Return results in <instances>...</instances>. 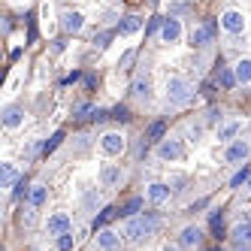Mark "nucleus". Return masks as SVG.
I'll list each match as a JSON object with an SVG mask.
<instances>
[{"mask_svg":"<svg viewBox=\"0 0 251 251\" xmlns=\"http://www.w3.org/2000/svg\"><path fill=\"white\" fill-rule=\"evenodd\" d=\"M164 100L170 109H182V106H188L194 100V85L185 79V76H170L167 79V88H164Z\"/></svg>","mask_w":251,"mask_h":251,"instance_id":"1","label":"nucleus"},{"mask_svg":"<svg viewBox=\"0 0 251 251\" xmlns=\"http://www.w3.org/2000/svg\"><path fill=\"white\" fill-rule=\"evenodd\" d=\"M97 146H100V151H103L106 157H121L124 149H127V139H124L121 130H106V133L97 139Z\"/></svg>","mask_w":251,"mask_h":251,"instance_id":"2","label":"nucleus"},{"mask_svg":"<svg viewBox=\"0 0 251 251\" xmlns=\"http://www.w3.org/2000/svg\"><path fill=\"white\" fill-rule=\"evenodd\" d=\"M221 27H224V33H230V37H239V33H245V27H248L245 12H239V9H224V12H221Z\"/></svg>","mask_w":251,"mask_h":251,"instance_id":"3","label":"nucleus"},{"mask_svg":"<svg viewBox=\"0 0 251 251\" xmlns=\"http://www.w3.org/2000/svg\"><path fill=\"white\" fill-rule=\"evenodd\" d=\"M154 154H157L160 160H170V164H173V160H182V157H185V146H182V139L167 136V139L154 149Z\"/></svg>","mask_w":251,"mask_h":251,"instance_id":"4","label":"nucleus"},{"mask_svg":"<svg viewBox=\"0 0 251 251\" xmlns=\"http://www.w3.org/2000/svg\"><path fill=\"white\" fill-rule=\"evenodd\" d=\"M182 40V22L176 19V15H167L164 22H160V43L164 46H176Z\"/></svg>","mask_w":251,"mask_h":251,"instance_id":"5","label":"nucleus"},{"mask_svg":"<svg viewBox=\"0 0 251 251\" xmlns=\"http://www.w3.org/2000/svg\"><path fill=\"white\" fill-rule=\"evenodd\" d=\"M248 154H251V142L248 139H233V142H227L224 160H227V164H245Z\"/></svg>","mask_w":251,"mask_h":251,"instance_id":"6","label":"nucleus"},{"mask_svg":"<svg viewBox=\"0 0 251 251\" xmlns=\"http://www.w3.org/2000/svg\"><path fill=\"white\" fill-rule=\"evenodd\" d=\"M121 236L124 239H127V242H142V239H149V230H146V221H142V218H136V215H133V218H127V221H124V227H121Z\"/></svg>","mask_w":251,"mask_h":251,"instance_id":"7","label":"nucleus"},{"mask_svg":"<svg viewBox=\"0 0 251 251\" xmlns=\"http://www.w3.org/2000/svg\"><path fill=\"white\" fill-rule=\"evenodd\" d=\"M170 197H173V188H170L167 182H151V185L146 188V200H149L151 206H164V203H170Z\"/></svg>","mask_w":251,"mask_h":251,"instance_id":"8","label":"nucleus"},{"mask_svg":"<svg viewBox=\"0 0 251 251\" xmlns=\"http://www.w3.org/2000/svg\"><path fill=\"white\" fill-rule=\"evenodd\" d=\"M70 227H73V221H70V215H67V212H51V215H49V221H46L49 236H61V233H67Z\"/></svg>","mask_w":251,"mask_h":251,"instance_id":"9","label":"nucleus"},{"mask_svg":"<svg viewBox=\"0 0 251 251\" xmlns=\"http://www.w3.org/2000/svg\"><path fill=\"white\" fill-rule=\"evenodd\" d=\"M230 236L236 239V245H251V209H248V215H245L239 224H233Z\"/></svg>","mask_w":251,"mask_h":251,"instance_id":"10","label":"nucleus"},{"mask_svg":"<svg viewBox=\"0 0 251 251\" xmlns=\"http://www.w3.org/2000/svg\"><path fill=\"white\" fill-rule=\"evenodd\" d=\"M97 248L100 251H121V233H115V230H100L97 233Z\"/></svg>","mask_w":251,"mask_h":251,"instance_id":"11","label":"nucleus"},{"mask_svg":"<svg viewBox=\"0 0 251 251\" xmlns=\"http://www.w3.org/2000/svg\"><path fill=\"white\" fill-rule=\"evenodd\" d=\"M242 127H245V121H227V124H221L218 130H215V139H221V142H233L239 133H242Z\"/></svg>","mask_w":251,"mask_h":251,"instance_id":"12","label":"nucleus"},{"mask_svg":"<svg viewBox=\"0 0 251 251\" xmlns=\"http://www.w3.org/2000/svg\"><path fill=\"white\" fill-rule=\"evenodd\" d=\"M121 178H124L121 167H115V164H103V167H100V185H103V188H115Z\"/></svg>","mask_w":251,"mask_h":251,"instance_id":"13","label":"nucleus"},{"mask_svg":"<svg viewBox=\"0 0 251 251\" xmlns=\"http://www.w3.org/2000/svg\"><path fill=\"white\" fill-rule=\"evenodd\" d=\"M22 124H25V109L22 106H6L3 109V127L15 130V127H22Z\"/></svg>","mask_w":251,"mask_h":251,"instance_id":"14","label":"nucleus"},{"mask_svg":"<svg viewBox=\"0 0 251 251\" xmlns=\"http://www.w3.org/2000/svg\"><path fill=\"white\" fill-rule=\"evenodd\" d=\"M61 27H64L67 33H79V30L85 27V15H82V12H73V9L64 12V15H61Z\"/></svg>","mask_w":251,"mask_h":251,"instance_id":"15","label":"nucleus"},{"mask_svg":"<svg viewBox=\"0 0 251 251\" xmlns=\"http://www.w3.org/2000/svg\"><path fill=\"white\" fill-rule=\"evenodd\" d=\"M200 242H203V230L194 227V224H188V227L182 230V248H197Z\"/></svg>","mask_w":251,"mask_h":251,"instance_id":"16","label":"nucleus"},{"mask_svg":"<svg viewBox=\"0 0 251 251\" xmlns=\"http://www.w3.org/2000/svg\"><path fill=\"white\" fill-rule=\"evenodd\" d=\"M233 73H236L239 85H251V58H239L233 64Z\"/></svg>","mask_w":251,"mask_h":251,"instance_id":"17","label":"nucleus"},{"mask_svg":"<svg viewBox=\"0 0 251 251\" xmlns=\"http://www.w3.org/2000/svg\"><path fill=\"white\" fill-rule=\"evenodd\" d=\"M209 43H212V30H209V27L200 25V27L191 30V46H194V49H209Z\"/></svg>","mask_w":251,"mask_h":251,"instance_id":"18","label":"nucleus"},{"mask_svg":"<svg viewBox=\"0 0 251 251\" xmlns=\"http://www.w3.org/2000/svg\"><path fill=\"white\" fill-rule=\"evenodd\" d=\"M133 97H139V100H149L151 97V79L149 76H136V82H133Z\"/></svg>","mask_w":251,"mask_h":251,"instance_id":"19","label":"nucleus"},{"mask_svg":"<svg viewBox=\"0 0 251 251\" xmlns=\"http://www.w3.org/2000/svg\"><path fill=\"white\" fill-rule=\"evenodd\" d=\"M46 197H49V191H46V185H30V191H27V203L40 209V206L46 203Z\"/></svg>","mask_w":251,"mask_h":251,"instance_id":"20","label":"nucleus"},{"mask_svg":"<svg viewBox=\"0 0 251 251\" xmlns=\"http://www.w3.org/2000/svg\"><path fill=\"white\" fill-rule=\"evenodd\" d=\"M139 27H142L139 15H124V19H121V25H118V30H121V33H136Z\"/></svg>","mask_w":251,"mask_h":251,"instance_id":"21","label":"nucleus"},{"mask_svg":"<svg viewBox=\"0 0 251 251\" xmlns=\"http://www.w3.org/2000/svg\"><path fill=\"white\" fill-rule=\"evenodd\" d=\"M218 82H221L224 91H230V88H236V85H239V82H236V73H233L230 67H224L221 73H218Z\"/></svg>","mask_w":251,"mask_h":251,"instance_id":"22","label":"nucleus"},{"mask_svg":"<svg viewBox=\"0 0 251 251\" xmlns=\"http://www.w3.org/2000/svg\"><path fill=\"white\" fill-rule=\"evenodd\" d=\"M142 209V200H139V197H133V200H127V203H124V209H121V215H124V218H133V215Z\"/></svg>","mask_w":251,"mask_h":251,"instance_id":"23","label":"nucleus"},{"mask_svg":"<svg viewBox=\"0 0 251 251\" xmlns=\"http://www.w3.org/2000/svg\"><path fill=\"white\" fill-rule=\"evenodd\" d=\"M160 136H164V121H154L151 127L146 130V139H151V142H157Z\"/></svg>","mask_w":251,"mask_h":251,"instance_id":"24","label":"nucleus"},{"mask_svg":"<svg viewBox=\"0 0 251 251\" xmlns=\"http://www.w3.org/2000/svg\"><path fill=\"white\" fill-rule=\"evenodd\" d=\"M142 221H146V230H149V236H151V233L160 227V218H157L154 212H146V215H142Z\"/></svg>","mask_w":251,"mask_h":251,"instance_id":"25","label":"nucleus"},{"mask_svg":"<svg viewBox=\"0 0 251 251\" xmlns=\"http://www.w3.org/2000/svg\"><path fill=\"white\" fill-rule=\"evenodd\" d=\"M15 178H19V173L12 170V164H3V188H12Z\"/></svg>","mask_w":251,"mask_h":251,"instance_id":"26","label":"nucleus"},{"mask_svg":"<svg viewBox=\"0 0 251 251\" xmlns=\"http://www.w3.org/2000/svg\"><path fill=\"white\" fill-rule=\"evenodd\" d=\"M58 248H61V251H70V248H73V233H70V230L58 236Z\"/></svg>","mask_w":251,"mask_h":251,"instance_id":"27","label":"nucleus"},{"mask_svg":"<svg viewBox=\"0 0 251 251\" xmlns=\"http://www.w3.org/2000/svg\"><path fill=\"white\" fill-rule=\"evenodd\" d=\"M112 215H121V212H115V209H103V212H100V218H97L94 224H97V227H103L106 221H109V218H112Z\"/></svg>","mask_w":251,"mask_h":251,"instance_id":"28","label":"nucleus"},{"mask_svg":"<svg viewBox=\"0 0 251 251\" xmlns=\"http://www.w3.org/2000/svg\"><path fill=\"white\" fill-rule=\"evenodd\" d=\"M82 203H85L88 209H94V206L100 203V197H97V191H91V194H85V200H82Z\"/></svg>","mask_w":251,"mask_h":251,"instance_id":"29","label":"nucleus"},{"mask_svg":"<svg viewBox=\"0 0 251 251\" xmlns=\"http://www.w3.org/2000/svg\"><path fill=\"white\" fill-rule=\"evenodd\" d=\"M130 61H133V51H124V58L118 61V67H121V70H127V67H130Z\"/></svg>","mask_w":251,"mask_h":251,"instance_id":"30","label":"nucleus"},{"mask_svg":"<svg viewBox=\"0 0 251 251\" xmlns=\"http://www.w3.org/2000/svg\"><path fill=\"white\" fill-rule=\"evenodd\" d=\"M245 178H248V176H245V170H242V173H236V176L230 178V185H233V188H239V185L245 182Z\"/></svg>","mask_w":251,"mask_h":251,"instance_id":"31","label":"nucleus"},{"mask_svg":"<svg viewBox=\"0 0 251 251\" xmlns=\"http://www.w3.org/2000/svg\"><path fill=\"white\" fill-rule=\"evenodd\" d=\"M58 142H61V133H55V136H51V139L46 142V151H51V149H55V146H58Z\"/></svg>","mask_w":251,"mask_h":251,"instance_id":"32","label":"nucleus"},{"mask_svg":"<svg viewBox=\"0 0 251 251\" xmlns=\"http://www.w3.org/2000/svg\"><path fill=\"white\" fill-rule=\"evenodd\" d=\"M215 121H221V109H209V124H215Z\"/></svg>","mask_w":251,"mask_h":251,"instance_id":"33","label":"nucleus"},{"mask_svg":"<svg viewBox=\"0 0 251 251\" xmlns=\"http://www.w3.org/2000/svg\"><path fill=\"white\" fill-rule=\"evenodd\" d=\"M160 251H178L176 245H164V248H160Z\"/></svg>","mask_w":251,"mask_h":251,"instance_id":"34","label":"nucleus"},{"mask_svg":"<svg viewBox=\"0 0 251 251\" xmlns=\"http://www.w3.org/2000/svg\"><path fill=\"white\" fill-rule=\"evenodd\" d=\"M245 188H248V194H251V176H248V178H245Z\"/></svg>","mask_w":251,"mask_h":251,"instance_id":"35","label":"nucleus"},{"mask_svg":"<svg viewBox=\"0 0 251 251\" xmlns=\"http://www.w3.org/2000/svg\"><path fill=\"white\" fill-rule=\"evenodd\" d=\"M236 251H251V248L248 245H236Z\"/></svg>","mask_w":251,"mask_h":251,"instance_id":"36","label":"nucleus"},{"mask_svg":"<svg viewBox=\"0 0 251 251\" xmlns=\"http://www.w3.org/2000/svg\"><path fill=\"white\" fill-rule=\"evenodd\" d=\"M209 251H224V248H221V245H215V248H209Z\"/></svg>","mask_w":251,"mask_h":251,"instance_id":"37","label":"nucleus"}]
</instances>
